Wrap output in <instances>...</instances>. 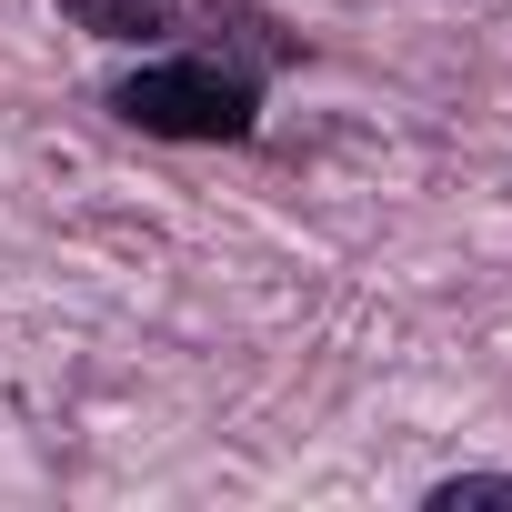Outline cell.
I'll return each instance as SVG.
<instances>
[{
  "label": "cell",
  "instance_id": "1",
  "mask_svg": "<svg viewBox=\"0 0 512 512\" xmlns=\"http://www.w3.org/2000/svg\"><path fill=\"white\" fill-rule=\"evenodd\" d=\"M111 111L151 141H241L262 121V81L221 51H181V61H151V71L111 81Z\"/></svg>",
  "mask_w": 512,
  "mask_h": 512
},
{
  "label": "cell",
  "instance_id": "2",
  "mask_svg": "<svg viewBox=\"0 0 512 512\" xmlns=\"http://www.w3.org/2000/svg\"><path fill=\"white\" fill-rule=\"evenodd\" d=\"M61 21L91 41H181V31L221 21V0H61Z\"/></svg>",
  "mask_w": 512,
  "mask_h": 512
}]
</instances>
